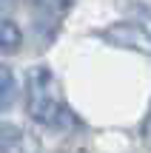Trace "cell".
I'll return each instance as SVG.
<instances>
[{"mask_svg": "<svg viewBox=\"0 0 151 153\" xmlns=\"http://www.w3.org/2000/svg\"><path fill=\"white\" fill-rule=\"evenodd\" d=\"M23 45V34L11 20H0V54H14Z\"/></svg>", "mask_w": 151, "mask_h": 153, "instance_id": "3957f363", "label": "cell"}, {"mask_svg": "<svg viewBox=\"0 0 151 153\" xmlns=\"http://www.w3.org/2000/svg\"><path fill=\"white\" fill-rule=\"evenodd\" d=\"M17 145H20V128L0 122V153H11Z\"/></svg>", "mask_w": 151, "mask_h": 153, "instance_id": "5b68a950", "label": "cell"}, {"mask_svg": "<svg viewBox=\"0 0 151 153\" xmlns=\"http://www.w3.org/2000/svg\"><path fill=\"white\" fill-rule=\"evenodd\" d=\"M32 3L43 6V9H49V11H63V9H68L74 0H32Z\"/></svg>", "mask_w": 151, "mask_h": 153, "instance_id": "8992f818", "label": "cell"}, {"mask_svg": "<svg viewBox=\"0 0 151 153\" xmlns=\"http://www.w3.org/2000/svg\"><path fill=\"white\" fill-rule=\"evenodd\" d=\"M11 99H14V74L6 65H0V111L9 108Z\"/></svg>", "mask_w": 151, "mask_h": 153, "instance_id": "277c9868", "label": "cell"}, {"mask_svg": "<svg viewBox=\"0 0 151 153\" xmlns=\"http://www.w3.org/2000/svg\"><path fill=\"white\" fill-rule=\"evenodd\" d=\"M29 114L46 128H68L74 125L71 111L57 94V82L46 68L29 74Z\"/></svg>", "mask_w": 151, "mask_h": 153, "instance_id": "6da1fadb", "label": "cell"}, {"mask_svg": "<svg viewBox=\"0 0 151 153\" xmlns=\"http://www.w3.org/2000/svg\"><path fill=\"white\" fill-rule=\"evenodd\" d=\"M103 37L108 43H117V45H128V48H137V51H151V40L143 28L131 26V23H120V26H111Z\"/></svg>", "mask_w": 151, "mask_h": 153, "instance_id": "7a4b0ae2", "label": "cell"}, {"mask_svg": "<svg viewBox=\"0 0 151 153\" xmlns=\"http://www.w3.org/2000/svg\"><path fill=\"white\" fill-rule=\"evenodd\" d=\"M146 136H148V139H151V119H148V122H146Z\"/></svg>", "mask_w": 151, "mask_h": 153, "instance_id": "52a82bcc", "label": "cell"}]
</instances>
